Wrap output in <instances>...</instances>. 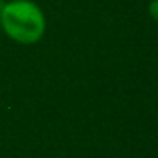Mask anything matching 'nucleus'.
<instances>
[{
    "mask_svg": "<svg viewBox=\"0 0 158 158\" xmlns=\"http://www.w3.org/2000/svg\"><path fill=\"white\" fill-rule=\"evenodd\" d=\"M0 27L14 43L31 46L44 38L48 21L34 0H5L0 9Z\"/></svg>",
    "mask_w": 158,
    "mask_h": 158,
    "instance_id": "f257e3e1",
    "label": "nucleus"
},
{
    "mask_svg": "<svg viewBox=\"0 0 158 158\" xmlns=\"http://www.w3.org/2000/svg\"><path fill=\"white\" fill-rule=\"evenodd\" d=\"M148 14L155 22H158V0H151L148 4Z\"/></svg>",
    "mask_w": 158,
    "mask_h": 158,
    "instance_id": "f03ea898",
    "label": "nucleus"
},
{
    "mask_svg": "<svg viewBox=\"0 0 158 158\" xmlns=\"http://www.w3.org/2000/svg\"><path fill=\"white\" fill-rule=\"evenodd\" d=\"M0 36H2V27H0Z\"/></svg>",
    "mask_w": 158,
    "mask_h": 158,
    "instance_id": "7ed1b4c3",
    "label": "nucleus"
}]
</instances>
